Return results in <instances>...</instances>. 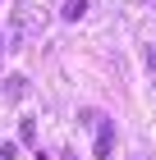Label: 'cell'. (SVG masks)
<instances>
[{
  "mask_svg": "<svg viewBox=\"0 0 156 160\" xmlns=\"http://www.w3.org/2000/svg\"><path fill=\"white\" fill-rule=\"evenodd\" d=\"M19 142H28V147L37 142V123H32V119H23V123H19Z\"/></svg>",
  "mask_w": 156,
  "mask_h": 160,
  "instance_id": "277c9868",
  "label": "cell"
},
{
  "mask_svg": "<svg viewBox=\"0 0 156 160\" xmlns=\"http://www.w3.org/2000/svg\"><path fill=\"white\" fill-rule=\"evenodd\" d=\"M152 64H156V50H152Z\"/></svg>",
  "mask_w": 156,
  "mask_h": 160,
  "instance_id": "5b68a950",
  "label": "cell"
},
{
  "mask_svg": "<svg viewBox=\"0 0 156 160\" xmlns=\"http://www.w3.org/2000/svg\"><path fill=\"white\" fill-rule=\"evenodd\" d=\"M110 151H115V123H110V119H101V128H96V142H92V156H96V160H106Z\"/></svg>",
  "mask_w": 156,
  "mask_h": 160,
  "instance_id": "6da1fadb",
  "label": "cell"
},
{
  "mask_svg": "<svg viewBox=\"0 0 156 160\" xmlns=\"http://www.w3.org/2000/svg\"><path fill=\"white\" fill-rule=\"evenodd\" d=\"M23 87H28V78H19V73H14L9 82H5V96H9V101H19V96H23Z\"/></svg>",
  "mask_w": 156,
  "mask_h": 160,
  "instance_id": "3957f363",
  "label": "cell"
},
{
  "mask_svg": "<svg viewBox=\"0 0 156 160\" xmlns=\"http://www.w3.org/2000/svg\"><path fill=\"white\" fill-rule=\"evenodd\" d=\"M83 14H87V0H69L64 5V23H78Z\"/></svg>",
  "mask_w": 156,
  "mask_h": 160,
  "instance_id": "7a4b0ae2",
  "label": "cell"
}]
</instances>
